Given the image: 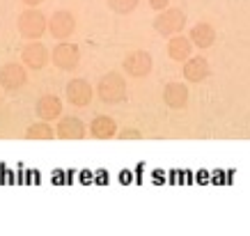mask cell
<instances>
[{"label":"cell","instance_id":"15","mask_svg":"<svg viewBox=\"0 0 250 236\" xmlns=\"http://www.w3.org/2000/svg\"><path fill=\"white\" fill-rule=\"evenodd\" d=\"M90 133L97 140H110L117 133V122L113 117H108V115H97L90 124Z\"/></svg>","mask_w":250,"mask_h":236},{"label":"cell","instance_id":"14","mask_svg":"<svg viewBox=\"0 0 250 236\" xmlns=\"http://www.w3.org/2000/svg\"><path fill=\"white\" fill-rule=\"evenodd\" d=\"M193 41L184 35H174V37L167 39V55L170 60L174 62H186L190 58V51H193Z\"/></svg>","mask_w":250,"mask_h":236},{"label":"cell","instance_id":"4","mask_svg":"<svg viewBox=\"0 0 250 236\" xmlns=\"http://www.w3.org/2000/svg\"><path fill=\"white\" fill-rule=\"evenodd\" d=\"M122 69L133 78H145L152 74L154 69V58L147 51H131L124 60H122Z\"/></svg>","mask_w":250,"mask_h":236},{"label":"cell","instance_id":"21","mask_svg":"<svg viewBox=\"0 0 250 236\" xmlns=\"http://www.w3.org/2000/svg\"><path fill=\"white\" fill-rule=\"evenodd\" d=\"M42 2H44V0H23V5H28V7H37Z\"/></svg>","mask_w":250,"mask_h":236},{"label":"cell","instance_id":"17","mask_svg":"<svg viewBox=\"0 0 250 236\" xmlns=\"http://www.w3.org/2000/svg\"><path fill=\"white\" fill-rule=\"evenodd\" d=\"M58 133V131H53L51 126H48V122H35L28 126V131H25V140H42V142H48V140H53V136Z\"/></svg>","mask_w":250,"mask_h":236},{"label":"cell","instance_id":"12","mask_svg":"<svg viewBox=\"0 0 250 236\" xmlns=\"http://www.w3.org/2000/svg\"><path fill=\"white\" fill-rule=\"evenodd\" d=\"M163 103L172 110H182L188 103V87L182 83H167L163 87Z\"/></svg>","mask_w":250,"mask_h":236},{"label":"cell","instance_id":"8","mask_svg":"<svg viewBox=\"0 0 250 236\" xmlns=\"http://www.w3.org/2000/svg\"><path fill=\"white\" fill-rule=\"evenodd\" d=\"M92 97H94V90H92V85L85 78H71L67 83V101L71 106L76 108L90 106Z\"/></svg>","mask_w":250,"mask_h":236},{"label":"cell","instance_id":"2","mask_svg":"<svg viewBox=\"0 0 250 236\" xmlns=\"http://www.w3.org/2000/svg\"><path fill=\"white\" fill-rule=\"evenodd\" d=\"M16 30L25 39H39L48 30V19H46L42 12H37L35 7H30L19 14V19H16Z\"/></svg>","mask_w":250,"mask_h":236},{"label":"cell","instance_id":"18","mask_svg":"<svg viewBox=\"0 0 250 236\" xmlns=\"http://www.w3.org/2000/svg\"><path fill=\"white\" fill-rule=\"evenodd\" d=\"M138 2L140 0H106V5L110 12H115V14H131L133 9L138 7Z\"/></svg>","mask_w":250,"mask_h":236},{"label":"cell","instance_id":"9","mask_svg":"<svg viewBox=\"0 0 250 236\" xmlns=\"http://www.w3.org/2000/svg\"><path fill=\"white\" fill-rule=\"evenodd\" d=\"M21 60L28 69H44L48 64V60H51V55H48V48L44 44H39L37 39H32L28 46H23Z\"/></svg>","mask_w":250,"mask_h":236},{"label":"cell","instance_id":"10","mask_svg":"<svg viewBox=\"0 0 250 236\" xmlns=\"http://www.w3.org/2000/svg\"><path fill=\"white\" fill-rule=\"evenodd\" d=\"M35 113H37L39 119H44V122H55V119H60L62 115V101L60 97H55V94H42L35 103Z\"/></svg>","mask_w":250,"mask_h":236},{"label":"cell","instance_id":"13","mask_svg":"<svg viewBox=\"0 0 250 236\" xmlns=\"http://www.w3.org/2000/svg\"><path fill=\"white\" fill-rule=\"evenodd\" d=\"M58 138L60 140H83L85 138V124L74 117V115H67L58 122Z\"/></svg>","mask_w":250,"mask_h":236},{"label":"cell","instance_id":"16","mask_svg":"<svg viewBox=\"0 0 250 236\" xmlns=\"http://www.w3.org/2000/svg\"><path fill=\"white\" fill-rule=\"evenodd\" d=\"M190 41L197 46V48H211L213 41H216V30L209 23H195L193 30H190Z\"/></svg>","mask_w":250,"mask_h":236},{"label":"cell","instance_id":"19","mask_svg":"<svg viewBox=\"0 0 250 236\" xmlns=\"http://www.w3.org/2000/svg\"><path fill=\"white\" fill-rule=\"evenodd\" d=\"M140 131H136V129H124L120 133V140H140Z\"/></svg>","mask_w":250,"mask_h":236},{"label":"cell","instance_id":"1","mask_svg":"<svg viewBox=\"0 0 250 236\" xmlns=\"http://www.w3.org/2000/svg\"><path fill=\"white\" fill-rule=\"evenodd\" d=\"M126 94H129V90H126V80H124L122 74L108 71V74H104V76L99 78L97 97L104 101L106 106H120V103H124V101H126Z\"/></svg>","mask_w":250,"mask_h":236},{"label":"cell","instance_id":"7","mask_svg":"<svg viewBox=\"0 0 250 236\" xmlns=\"http://www.w3.org/2000/svg\"><path fill=\"white\" fill-rule=\"evenodd\" d=\"M25 83H28V71L23 64L9 62L0 69V87L5 92H19Z\"/></svg>","mask_w":250,"mask_h":236},{"label":"cell","instance_id":"6","mask_svg":"<svg viewBox=\"0 0 250 236\" xmlns=\"http://www.w3.org/2000/svg\"><path fill=\"white\" fill-rule=\"evenodd\" d=\"M51 62L62 71H74L81 62V48L76 44H69V41H60L51 53Z\"/></svg>","mask_w":250,"mask_h":236},{"label":"cell","instance_id":"5","mask_svg":"<svg viewBox=\"0 0 250 236\" xmlns=\"http://www.w3.org/2000/svg\"><path fill=\"white\" fill-rule=\"evenodd\" d=\"M48 32L53 35L58 41H67L74 32H76V16L69 9H58L53 16L48 19Z\"/></svg>","mask_w":250,"mask_h":236},{"label":"cell","instance_id":"3","mask_svg":"<svg viewBox=\"0 0 250 236\" xmlns=\"http://www.w3.org/2000/svg\"><path fill=\"white\" fill-rule=\"evenodd\" d=\"M186 28V14H184L182 9H163L159 12V16L154 19V30L159 32L161 37H174V35H179V32Z\"/></svg>","mask_w":250,"mask_h":236},{"label":"cell","instance_id":"11","mask_svg":"<svg viewBox=\"0 0 250 236\" xmlns=\"http://www.w3.org/2000/svg\"><path fill=\"white\" fill-rule=\"evenodd\" d=\"M209 74H211V67L202 55H193V58L184 62V78L188 83H202V80L209 78Z\"/></svg>","mask_w":250,"mask_h":236},{"label":"cell","instance_id":"20","mask_svg":"<svg viewBox=\"0 0 250 236\" xmlns=\"http://www.w3.org/2000/svg\"><path fill=\"white\" fill-rule=\"evenodd\" d=\"M149 7L156 9V12H163V9L170 7V0H149Z\"/></svg>","mask_w":250,"mask_h":236}]
</instances>
